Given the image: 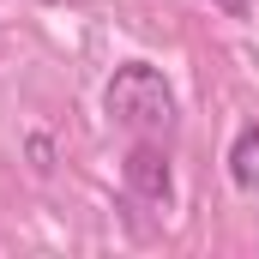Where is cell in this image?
<instances>
[{"label":"cell","mask_w":259,"mask_h":259,"mask_svg":"<svg viewBox=\"0 0 259 259\" xmlns=\"http://www.w3.org/2000/svg\"><path fill=\"white\" fill-rule=\"evenodd\" d=\"M211 6H217V12H223V18H247V12H253V6H247V0H211Z\"/></svg>","instance_id":"4"},{"label":"cell","mask_w":259,"mask_h":259,"mask_svg":"<svg viewBox=\"0 0 259 259\" xmlns=\"http://www.w3.org/2000/svg\"><path fill=\"white\" fill-rule=\"evenodd\" d=\"M121 175H127V187L145 205H169V193H175V181H169V157L157 151V145H133L127 163H121Z\"/></svg>","instance_id":"2"},{"label":"cell","mask_w":259,"mask_h":259,"mask_svg":"<svg viewBox=\"0 0 259 259\" xmlns=\"http://www.w3.org/2000/svg\"><path fill=\"white\" fill-rule=\"evenodd\" d=\"M103 103H109V115H115L121 127L145 133V139H157V133L175 127V91H169V78H163L157 66H145V61L121 66V72L109 78Z\"/></svg>","instance_id":"1"},{"label":"cell","mask_w":259,"mask_h":259,"mask_svg":"<svg viewBox=\"0 0 259 259\" xmlns=\"http://www.w3.org/2000/svg\"><path fill=\"white\" fill-rule=\"evenodd\" d=\"M229 175H235L241 193L259 199V127H241V133H235V145H229Z\"/></svg>","instance_id":"3"}]
</instances>
